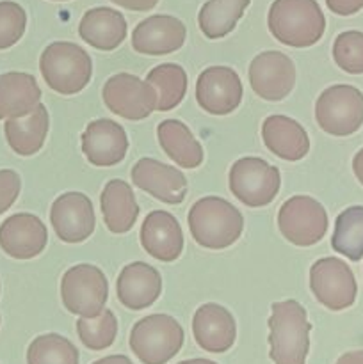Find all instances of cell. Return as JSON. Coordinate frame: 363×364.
I'll list each match as a JSON object with an SVG mask.
<instances>
[{
    "label": "cell",
    "mask_w": 363,
    "mask_h": 364,
    "mask_svg": "<svg viewBox=\"0 0 363 364\" xmlns=\"http://www.w3.org/2000/svg\"><path fill=\"white\" fill-rule=\"evenodd\" d=\"M187 223L196 244L212 251L233 245L244 231L242 213L230 201L217 196L198 199L189 210Z\"/></svg>",
    "instance_id": "1"
},
{
    "label": "cell",
    "mask_w": 363,
    "mask_h": 364,
    "mask_svg": "<svg viewBox=\"0 0 363 364\" xmlns=\"http://www.w3.org/2000/svg\"><path fill=\"white\" fill-rule=\"evenodd\" d=\"M269 331V355L274 364H306L312 323L298 301L288 299L270 306Z\"/></svg>",
    "instance_id": "2"
},
{
    "label": "cell",
    "mask_w": 363,
    "mask_h": 364,
    "mask_svg": "<svg viewBox=\"0 0 363 364\" xmlns=\"http://www.w3.org/2000/svg\"><path fill=\"white\" fill-rule=\"evenodd\" d=\"M267 25L274 38L292 48H308L320 41L326 18L317 0H274Z\"/></svg>",
    "instance_id": "3"
},
{
    "label": "cell",
    "mask_w": 363,
    "mask_h": 364,
    "mask_svg": "<svg viewBox=\"0 0 363 364\" xmlns=\"http://www.w3.org/2000/svg\"><path fill=\"white\" fill-rule=\"evenodd\" d=\"M39 70L52 91L73 96L91 82L93 60L77 43L53 41L43 50Z\"/></svg>",
    "instance_id": "4"
},
{
    "label": "cell",
    "mask_w": 363,
    "mask_h": 364,
    "mask_svg": "<svg viewBox=\"0 0 363 364\" xmlns=\"http://www.w3.org/2000/svg\"><path fill=\"white\" fill-rule=\"evenodd\" d=\"M185 334L178 320L157 313L139 320L130 331V348L142 364H166L184 347Z\"/></svg>",
    "instance_id": "5"
},
{
    "label": "cell",
    "mask_w": 363,
    "mask_h": 364,
    "mask_svg": "<svg viewBox=\"0 0 363 364\" xmlns=\"http://www.w3.org/2000/svg\"><path fill=\"white\" fill-rule=\"evenodd\" d=\"M320 130L335 137H347L363 127V92L349 84L324 89L315 102Z\"/></svg>",
    "instance_id": "6"
},
{
    "label": "cell",
    "mask_w": 363,
    "mask_h": 364,
    "mask_svg": "<svg viewBox=\"0 0 363 364\" xmlns=\"http://www.w3.org/2000/svg\"><path fill=\"white\" fill-rule=\"evenodd\" d=\"M230 191L242 205L262 208L276 199L281 187L280 169L258 156H244L233 162L228 174Z\"/></svg>",
    "instance_id": "7"
},
{
    "label": "cell",
    "mask_w": 363,
    "mask_h": 364,
    "mask_svg": "<svg viewBox=\"0 0 363 364\" xmlns=\"http://www.w3.org/2000/svg\"><path fill=\"white\" fill-rule=\"evenodd\" d=\"M60 299L70 313L82 318H93L105 309L109 281L98 267L80 263L64 272L60 279Z\"/></svg>",
    "instance_id": "8"
},
{
    "label": "cell",
    "mask_w": 363,
    "mask_h": 364,
    "mask_svg": "<svg viewBox=\"0 0 363 364\" xmlns=\"http://www.w3.org/2000/svg\"><path fill=\"white\" fill-rule=\"evenodd\" d=\"M327 212L310 196H294L281 205L278 212V228L290 244L298 247L315 245L327 233Z\"/></svg>",
    "instance_id": "9"
},
{
    "label": "cell",
    "mask_w": 363,
    "mask_h": 364,
    "mask_svg": "<svg viewBox=\"0 0 363 364\" xmlns=\"http://www.w3.org/2000/svg\"><path fill=\"white\" fill-rule=\"evenodd\" d=\"M310 290L326 309L344 311L354 304L358 284L347 263L327 256L317 259L310 269Z\"/></svg>",
    "instance_id": "10"
},
{
    "label": "cell",
    "mask_w": 363,
    "mask_h": 364,
    "mask_svg": "<svg viewBox=\"0 0 363 364\" xmlns=\"http://www.w3.org/2000/svg\"><path fill=\"white\" fill-rule=\"evenodd\" d=\"M102 96L110 112L128 121L146 119L159 105L157 89L132 73L112 75L103 85Z\"/></svg>",
    "instance_id": "11"
},
{
    "label": "cell",
    "mask_w": 363,
    "mask_h": 364,
    "mask_svg": "<svg viewBox=\"0 0 363 364\" xmlns=\"http://www.w3.org/2000/svg\"><path fill=\"white\" fill-rule=\"evenodd\" d=\"M248 78L256 96L267 102H281L295 85L294 60L278 50L262 52L249 64Z\"/></svg>",
    "instance_id": "12"
},
{
    "label": "cell",
    "mask_w": 363,
    "mask_h": 364,
    "mask_svg": "<svg viewBox=\"0 0 363 364\" xmlns=\"http://www.w3.org/2000/svg\"><path fill=\"white\" fill-rule=\"evenodd\" d=\"M244 87L237 71L228 66H210L196 80V102L212 116H226L238 109Z\"/></svg>",
    "instance_id": "13"
},
{
    "label": "cell",
    "mask_w": 363,
    "mask_h": 364,
    "mask_svg": "<svg viewBox=\"0 0 363 364\" xmlns=\"http://www.w3.org/2000/svg\"><path fill=\"white\" fill-rule=\"evenodd\" d=\"M50 224L66 244H80L95 233L96 217L93 201L82 192H64L50 208Z\"/></svg>",
    "instance_id": "14"
},
{
    "label": "cell",
    "mask_w": 363,
    "mask_h": 364,
    "mask_svg": "<svg viewBox=\"0 0 363 364\" xmlns=\"http://www.w3.org/2000/svg\"><path fill=\"white\" fill-rule=\"evenodd\" d=\"M132 181L137 188L148 192L166 205H180L187 196V178L180 169L155 159H141L132 167Z\"/></svg>",
    "instance_id": "15"
},
{
    "label": "cell",
    "mask_w": 363,
    "mask_h": 364,
    "mask_svg": "<svg viewBox=\"0 0 363 364\" xmlns=\"http://www.w3.org/2000/svg\"><path fill=\"white\" fill-rule=\"evenodd\" d=\"M48 231L34 213H14L0 224V249L14 259H32L41 255Z\"/></svg>",
    "instance_id": "16"
},
{
    "label": "cell",
    "mask_w": 363,
    "mask_h": 364,
    "mask_svg": "<svg viewBox=\"0 0 363 364\" xmlns=\"http://www.w3.org/2000/svg\"><path fill=\"white\" fill-rule=\"evenodd\" d=\"M187 27L169 14H153L132 32V48L142 55H167L184 46Z\"/></svg>",
    "instance_id": "17"
},
{
    "label": "cell",
    "mask_w": 363,
    "mask_h": 364,
    "mask_svg": "<svg viewBox=\"0 0 363 364\" xmlns=\"http://www.w3.org/2000/svg\"><path fill=\"white\" fill-rule=\"evenodd\" d=\"M128 151L125 128L112 119H95L82 134V153L96 167L117 166Z\"/></svg>",
    "instance_id": "18"
},
{
    "label": "cell",
    "mask_w": 363,
    "mask_h": 364,
    "mask_svg": "<svg viewBox=\"0 0 363 364\" xmlns=\"http://www.w3.org/2000/svg\"><path fill=\"white\" fill-rule=\"evenodd\" d=\"M192 334L203 350L224 354L237 340V323L224 306L209 302L196 309L192 316Z\"/></svg>",
    "instance_id": "19"
},
{
    "label": "cell",
    "mask_w": 363,
    "mask_h": 364,
    "mask_svg": "<svg viewBox=\"0 0 363 364\" xmlns=\"http://www.w3.org/2000/svg\"><path fill=\"white\" fill-rule=\"evenodd\" d=\"M141 245L152 258L159 262H177L184 251V233L173 213L153 210L141 226Z\"/></svg>",
    "instance_id": "20"
},
{
    "label": "cell",
    "mask_w": 363,
    "mask_h": 364,
    "mask_svg": "<svg viewBox=\"0 0 363 364\" xmlns=\"http://www.w3.org/2000/svg\"><path fill=\"white\" fill-rule=\"evenodd\" d=\"M162 277L155 267L144 262H134L123 267L116 281L117 301L132 311L149 308L160 297Z\"/></svg>",
    "instance_id": "21"
},
{
    "label": "cell",
    "mask_w": 363,
    "mask_h": 364,
    "mask_svg": "<svg viewBox=\"0 0 363 364\" xmlns=\"http://www.w3.org/2000/svg\"><path fill=\"white\" fill-rule=\"evenodd\" d=\"M262 139L273 155L287 162L302 160L310 151V137L302 124L281 114H274L263 119Z\"/></svg>",
    "instance_id": "22"
},
{
    "label": "cell",
    "mask_w": 363,
    "mask_h": 364,
    "mask_svg": "<svg viewBox=\"0 0 363 364\" xmlns=\"http://www.w3.org/2000/svg\"><path fill=\"white\" fill-rule=\"evenodd\" d=\"M128 25L123 14L110 7H93L85 11L78 23V36L89 46L103 52L117 48L127 38Z\"/></svg>",
    "instance_id": "23"
},
{
    "label": "cell",
    "mask_w": 363,
    "mask_h": 364,
    "mask_svg": "<svg viewBox=\"0 0 363 364\" xmlns=\"http://www.w3.org/2000/svg\"><path fill=\"white\" fill-rule=\"evenodd\" d=\"M41 103V89L36 77L23 71L0 75V119L31 114Z\"/></svg>",
    "instance_id": "24"
},
{
    "label": "cell",
    "mask_w": 363,
    "mask_h": 364,
    "mask_svg": "<svg viewBox=\"0 0 363 364\" xmlns=\"http://www.w3.org/2000/svg\"><path fill=\"white\" fill-rule=\"evenodd\" d=\"M100 208L110 233L123 235L134 228L139 217V205L130 185L123 180H110L100 196Z\"/></svg>",
    "instance_id": "25"
},
{
    "label": "cell",
    "mask_w": 363,
    "mask_h": 364,
    "mask_svg": "<svg viewBox=\"0 0 363 364\" xmlns=\"http://www.w3.org/2000/svg\"><path fill=\"white\" fill-rule=\"evenodd\" d=\"M50 114L43 103H39L31 114L23 117H13L4 123L7 144L16 155L32 156L43 148L48 135Z\"/></svg>",
    "instance_id": "26"
},
{
    "label": "cell",
    "mask_w": 363,
    "mask_h": 364,
    "mask_svg": "<svg viewBox=\"0 0 363 364\" xmlns=\"http://www.w3.org/2000/svg\"><path fill=\"white\" fill-rule=\"evenodd\" d=\"M157 137L166 155L184 169H196L203 164V146L191 128L178 119H166L157 127Z\"/></svg>",
    "instance_id": "27"
},
{
    "label": "cell",
    "mask_w": 363,
    "mask_h": 364,
    "mask_svg": "<svg viewBox=\"0 0 363 364\" xmlns=\"http://www.w3.org/2000/svg\"><path fill=\"white\" fill-rule=\"evenodd\" d=\"M251 0H206L199 9L198 23L209 39H221L237 27Z\"/></svg>",
    "instance_id": "28"
},
{
    "label": "cell",
    "mask_w": 363,
    "mask_h": 364,
    "mask_svg": "<svg viewBox=\"0 0 363 364\" xmlns=\"http://www.w3.org/2000/svg\"><path fill=\"white\" fill-rule=\"evenodd\" d=\"M331 247L351 262H359L363 258V206H349L338 213Z\"/></svg>",
    "instance_id": "29"
},
{
    "label": "cell",
    "mask_w": 363,
    "mask_h": 364,
    "mask_svg": "<svg viewBox=\"0 0 363 364\" xmlns=\"http://www.w3.org/2000/svg\"><path fill=\"white\" fill-rule=\"evenodd\" d=\"M146 80L157 89V95H159L157 110L159 112L173 110L174 107L180 105L182 100L185 98V92H187V71L180 64H159V66L149 71Z\"/></svg>",
    "instance_id": "30"
},
{
    "label": "cell",
    "mask_w": 363,
    "mask_h": 364,
    "mask_svg": "<svg viewBox=\"0 0 363 364\" xmlns=\"http://www.w3.org/2000/svg\"><path fill=\"white\" fill-rule=\"evenodd\" d=\"M78 359L77 347L56 333L34 338L27 348V364H78Z\"/></svg>",
    "instance_id": "31"
},
{
    "label": "cell",
    "mask_w": 363,
    "mask_h": 364,
    "mask_svg": "<svg viewBox=\"0 0 363 364\" xmlns=\"http://www.w3.org/2000/svg\"><path fill=\"white\" fill-rule=\"evenodd\" d=\"M77 334L89 350H105L114 343L117 336V318L110 309H103L93 318L77 320Z\"/></svg>",
    "instance_id": "32"
},
{
    "label": "cell",
    "mask_w": 363,
    "mask_h": 364,
    "mask_svg": "<svg viewBox=\"0 0 363 364\" xmlns=\"http://www.w3.org/2000/svg\"><path fill=\"white\" fill-rule=\"evenodd\" d=\"M333 59L345 73L363 75V32H340L333 43Z\"/></svg>",
    "instance_id": "33"
},
{
    "label": "cell",
    "mask_w": 363,
    "mask_h": 364,
    "mask_svg": "<svg viewBox=\"0 0 363 364\" xmlns=\"http://www.w3.org/2000/svg\"><path fill=\"white\" fill-rule=\"evenodd\" d=\"M27 28V13L23 7L13 0L0 2V50H7L16 45Z\"/></svg>",
    "instance_id": "34"
},
{
    "label": "cell",
    "mask_w": 363,
    "mask_h": 364,
    "mask_svg": "<svg viewBox=\"0 0 363 364\" xmlns=\"http://www.w3.org/2000/svg\"><path fill=\"white\" fill-rule=\"evenodd\" d=\"M21 191V178L13 169H0V215L6 213Z\"/></svg>",
    "instance_id": "35"
},
{
    "label": "cell",
    "mask_w": 363,
    "mask_h": 364,
    "mask_svg": "<svg viewBox=\"0 0 363 364\" xmlns=\"http://www.w3.org/2000/svg\"><path fill=\"white\" fill-rule=\"evenodd\" d=\"M326 6L338 16H351L363 9V0H326Z\"/></svg>",
    "instance_id": "36"
},
{
    "label": "cell",
    "mask_w": 363,
    "mask_h": 364,
    "mask_svg": "<svg viewBox=\"0 0 363 364\" xmlns=\"http://www.w3.org/2000/svg\"><path fill=\"white\" fill-rule=\"evenodd\" d=\"M110 2L128 11H139L141 13V11H152L159 4V0H110Z\"/></svg>",
    "instance_id": "37"
},
{
    "label": "cell",
    "mask_w": 363,
    "mask_h": 364,
    "mask_svg": "<svg viewBox=\"0 0 363 364\" xmlns=\"http://www.w3.org/2000/svg\"><path fill=\"white\" fill-rule=\"evenodd\" d=\"M335 364H363V350L345 352L344 355L338 358V361Z\"/></svg>",
    "instance_id": "38"
},
{
    "label": "cell",
    "mask_w": 363,
    "mask_h": 364,
    "mask_svg": "<svg viewBox=\"0 0 363 364\" xmlns=\"http://www.w3.org/2000/svg\"><path fill=\"white\" fill-rule=\"evenodd\" d=\"M352 173H354L356 180L363 185V148L352 159Z\"/></svg>",
    "instance_id": "39"
},
{
    "label": "cell",
    "mask_w": 363,
    "mask_h": 364,
    "mask_svg": "<svg viewBox=\"0 0 363 364\" xmlns=\"http://www.w3.org/2000/svg\"><path fill=\"white\" fill-rule=\"evenodd\" d=\"M93 364H134V363H132L127 355L116 354V355H107V358L98 359V361H95Z\"/></svg>",
    "instance_id": "40"
},
{
    "label": "cell",
    "mask_w": 363,
    "mask_h": 364,
    "mask_svg": "<svg viewBox=\"0 0 363 364\" xmlns=\"http://www.w3.org/2000/svg\"><path fill=\"white\" fill-rule=\"evenodd\" d=\"M178 364H217V363L210 361V359H187V361H182Z\"/></svg>",
    "instance_id": "41"
},
{
    "label": "cell",
    "mask_w": 363,
    "mask_h": 364,
    "mask_svg": "<svg viewBox=\"0 0 363 364\" xmlns=\"http://www.w3.org/2000/svg\"><path fill=\"white\" fill-rule=\"evenodd\" d=\"M57 2H64V0H57Z\"/></svg>",
    "instance_id": "42"
}]
</instances>
